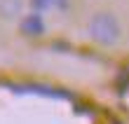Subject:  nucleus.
Instances as JSON below:
<instances>
[{"label": "nucleus", "instance_id": "1", "mask_svg": "<svg viewBox=\"0 0 129 124\" xmlns=\"http://www.w3.org/2000/svg\"><path fill=\"white\" fill-rule=\"evenodd\" d=\"M89 35L99 45H115L120 40V21L110 12H96L89 19Z\"/></svg>", "mask_w": 129, "mask_h": 124}, {"label": "nucleus", "instance_id": "2", "mask_svg": "<svg viewBox=\"0 0 129 124\" xmlns=\"http://www.w3.org/2000/svg\"><path fill=\"white\" fill-rule=\"evenodd\" d=\"M0 87L10 89L12 94H33V96L54 98V101H71L73 98V94L68 89L49 87V84H40V82H0Z\"/></svg>", "mask_w": 129, "mask_h": 124}, {"label": "nucleus", "instance_id": "3", "mask_svg": "<svg viewBox=\"0 0 129 124\" xmlns=\"http://www.w3.org/2000/svg\"><path fill=\"white\" fill-rule=\"evenodd\" d=\"M19 30L26 37H40L45 33V19H42V14H38V12L26 14V17L21 19V24H19Z\"/></svg>", "mask_w": 129, "mask_h": 124}, {"label": "nucleus", "instance_id": "4", "mask_svg": "<svg viewBox=\"0 0 129 124\" xmlns=\"http://www.w3.org/2000/svg\"><path fill=\"white\" fill-rule=\"evenodd\" d=\"M31 7L40 14V12H45V10H49V7H54L52 5V0H31Z\"/></svg>", "mask_w": 129, "mask_h": 124}, {"label": "nucleus", "instance_id": "5", "mask_svg": "<svg viewBox=\"0 0 129 124\" xmlns=\"http://www.w3.org/2000/svg\"><path fill=\"white\" fill-rule=\"evenodd\" d=\"M52 5H54L56 10H61V12L68 10V0H52Z\"/></svg>", "mask_w": 129, "mask_h": 124}, {"label": "nucleus", "instance_id": "6", "mask_svg": "<svg viewBox=\"0 0 129 124\" xmlns=\"http://www.w3.org/2000/svg\"><path fill=\"white\" fill-rule=\"evenodd\" d=\"M54 49H63V52H68V49H71V45H68V42H54Z\"/></svg>", "mask_w": 129, "mask_h": 124}, {"label": "nucleus", "instance_id": "7", "mask_svg": "<svg viewBox=\"0 0 129 124\" xmlns=\"http://www.w3.org/2000/svg\"><path fill=\"white\" fill-rule=\"evenodd\" d=\"M122 80H124V82H129V68H127V70H122Z\"/></svg>", "mask_w": 129, "mask_h": 124}]
</instances>
